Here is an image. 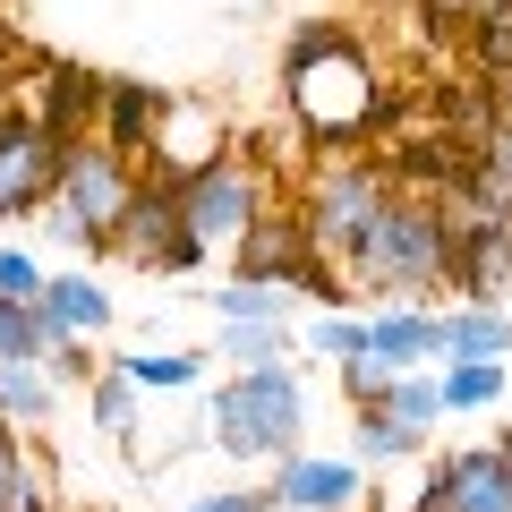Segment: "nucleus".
Returning <instances> with one entry per match:
<instances>
[{
	"label": "nucleus",
	"instance_id": "f257e3e1",
	"mask_svg": "<svg viewBox=\"0 0 512 512\" xmlns=\"http://www.w3.org/2000/svg\"><path fill=\"white\" fill-rule=\"evenodd\" d=\"M282 77H291V120L308 146H350V137H376L384 120H393V94H384L376 60H367V43L350 35L342 18H308L291 35V52H282Z\"/></svg>",
	"mask_w": 512,
	"mask_h": 512
},
{
	"label": "nucleus",
	"instance_id": "f03ea898",
	"mask_svg": "<svg viewBox=\"0 0 512 512\" xmlns=\"http://www.w3.org/2000/svg\"><path fill=\"white\" fill-rule=\"evenodd\" d=\"M350 282H376V291L410 299V308H427V291H453V214H444V197L393 188L367 248L350 256Z\"/></svg>",
	"mask_w": 512,
	"mask_h": 512
},
{
	"label": "nucleus",
	"instance_id": "7ed1b4c3",
	"mask_svg": "<svg viewBox=\"0 0 512 512\" xmlns=\"http://www.w3.org/2000/svg\"><path fill=\"white\" fill-rule=\"evenodd\" d=\"M205 427H214V444L231 461H282L299 453V436H308V393H299V359H274V367H231L214 393V410H205Z\"/></svg>",
	"mask_w": 512,
	"mask_h": 512
},
{
	"label": "nucleus",
	"instance_id": "20e7f679",
	"mask_svg": "<svg viewBox=\"0 0 512 512\" xmlns=\"http://www.w3.org/2000/svg\"><path fill=\"white\" fill-rule=\"evenodd\" d=\"M137 197V163L120 146H103L94 128H77L69 146H60V171H52V197H43V231L60 248H103L111 222L128 214Z\"/></svg>",
	"mask_w": 512,
	"mask_h": 512
},
{
	"label": "nucleus",
	"instance_id": "39448f33",
	"mask_svg": "<svg viewBox=\"0 0 512 512\" xmlns=\"http://www.w3.org/2000/svg\"><path fill=\"white\" fill-rule=\"evenodd\" d=\"M393 205V171L367 163V154H325V163L299 180V222H308V248H325L350 274V256L367 248L376 214Z\"/></svg>",
	"mask_w": 512,
	"mask_h": 512
},
{
	"label": "nucleus",
	"instance_id": "423d86ee",
	"mask_svg": "<svg viewBox=\"0 0 512 512\" xmlns=\"http://www.w3.org/2000/svg\"><path fill=\"white\" fill-rule=\"evenodd\" d=\"M171 197H180V222L205 248H231V239L248 231V214L265 205V171L222 146V154H205V163H188L180 180H171Z\"/></svg>",
	"mask_w": 512,
	"mask_h": 512
},
{
	"label": "nucleus",
	"instance_id": "0eeeda50",
	"mask_svg": "<svg viewBox=\"0 0 512 512\" xmlns=\"http://www.w3.org/2000/svg\"><path fill=\"white\" fill-rule=\"evenodd\" d=\"M103 248L128 256V265H146V274H197L205 256H214V248L180 222V197H171L163 171H154V180H137V197H128V214L111 222Z\"/></svg>",
	"mask_w": 512,
	"mask_h": 512
},
{
	"label": "nucleus",
	"instance_id": "6e6552de",
	"mask_svg": "<svg viewBox=\"0 0 512 512\" xmlns=\"http://www.w3.org/2000/svg\"><path fill=\"white\" fill-rule=\"evenodd\" d=\"M60 137L52 120H35V111H0V222H26L43 214V197H52V171H60Z\"/></svg>",
	"mask_w": 512,
	"mask_h": 512
},
{
	"label": "nucleus",
	"instance_id": "1a4fd4ad",
	"mask_svg": "<svg viewBox=\"0 0 512 512\" xmlns=\"http://www.w3.org/2000/svg\"><path fill=\"white\" fill-rule=\"evenodd\" d=\"M419 504L427 512H512V461L495 444H453V453H436Z\"/></svg>",
	"mask_w": 512,
	"mask_h": 512
},
{
	"label": "nucleus",
	"instance_id": "9d476101",
	"mask_svg": "<svg viewBox=\"0 0 512 512\" xmlns=\"http://www.w3.org/2000/svg\"><path fill=\"white\" fill-rule=\"evenodd\" d=\"M265 495H274V512H359L367 504V470L350 453H282Z\"/></svg>",
	"mask_w": 512,
	"mask_h": 512
},
{
	"label": "nucleus",
	"instance_id": "9b49d317",
	"mask_svg": "<svg viewBox=\"0 0 512 512\" xmlns=\"http://www.w3.org/2000/svg\"><path fill=\"white\" fill-rule=\"evenodd\" d=\"M299 256H308V222H299V205H256L248 214V231L231 239V274H248V282H291L299 274Z\"/></svg>",
	"mask_w": 512,
	"mask_h": 512
},
{
	"label": "nucleus",
	"instance_id": "f8f14e48",
	"mask_svg": "<svg viewBox=\"0 0 512 512\" xmlns=\"http://www.w3.org/2000/svg\"><path fill=\"white\" fill-rule=\"evenodd\" d=\"M163 111H171V94H163V86H146V77H103V103H94V137H103V146H120L128 163H137V154L154 146Z\"/></svg>",
	"mask_w": 512,
	"mask_h": 512
},
{
	"label": "nucleus",
	"instance_id": "ddd939ff",
	"mask_svg": "<svg viewBox=\"0 0 512 512\" xmlns=\"http://www.w3.org/2000/svg\"><path fill=\"white\" fill-rule=\"evenodd\" d=\"M367 350L393 367H444V325L436 308H410V299H393V308L367 316Z\"/></svg>",
	"mask_w": 512,
	"mask_h": 512
},
{
	"label": "nucleus",
	"instance_id": "4468645a",
	"mask_svg": "<svg viewBox=\"0 0 512 512\" xmlns=\"http://www.w3.org/2000/svg\"><path fill=\"white\" fill-rule=\"evenodd\" d=\"M43 316H52L60 333H77V342H103L111 333V291L94 274H43V299H35Z\"/></svg>",
	"mask_w": 512,
	"mask_h": 512
},
{
	"label": "nucleus",
	"instance_id": "2eb2a0df",
	"mask_svg": "<svg viewBox=\"0 0 512 512\" xmlns=\"http://www.w3.org/2000/svg\"><path fill=\"white\" fill-rule=\"evenodd\" d=\"M444 325V359H512V316L504 299H461L453 316H436Z\"/></svg>",
	"mask_w": 512,
	"mask_h": 512
},
{
	"label": "nucleus",
	"instance_id": "dca6fc26",
	"mask_svg": "<svg viewBox=\"0 0 512 512\" xmlns=\"http://www.w3.org/2000/svg\"><path fill=\"white\" fill-rule=\"evenodd\" d=\"M427 453V427H402L384 402H359L350 410V461L359 470H384V461H419Z\"/></svg>",
	"mask_w": 512,
	"mask_h": 512
},
{
	"label": "nucleus",
	"instance_id": "f3484780",
	"mask_svg": "<svg viewBox=\"0 0 512 512\" xmlns=\"http://www.w3.org/2000/svg\"><path fill=\"white\" fill-rule=\"evenodd\" d=\"M214 299V316L222 325H291V282H248V274H231L222 291H205Z\"/></svg>",
	"mask_w": 512,
	"mask_h": 512
},
{
	"label": "nucleus",
	"instance_id": "a211bd4d",
	"mask_svg": "<svg viewBox=\"0 0 512 512\" xmlns=\"http://www.w3.org/2000/svg\"><path fill=\"white\" fill-rule=\"evenodd\" d=\"M52 410H60V384L43 376V367L0 359V419H9V427H43Z\"/></svg>",
	"mask_w": 512,
	"mask_h": 512
},
{
	"label": "nucleus",
	"instance_id": "6ab92c4d",
	"mask_svg": "<svg viewBox=\"0 0 512 512\" xmlns=\"http://www.w3.org/2000/svg\"><path fill=\"white\" fill-rule=\"evenodd\" d=\"M60 342V325L35 308V299H9L0 291V359H18V367H43V350Z\"/></svg>",
	"mask_w": 512,
	"mask_h": 512
},
{
	"label": "nucleus",
	"instance_id": "aec40b11",
	"mask_svg": "<svg viewBox=\"0 0 512 512\" xmlns=\"http://www.w3.org/2000/svg\"><path fill=\"white\" fill-rule=\"evenodd\" d=\"M444 410H504V359H444Z\"/></svg>",
	"mask_w": 512,
	"mask_h": 512
},
{
	"label": "nucleus",
	"instance_id": "412c9836",
	"mask_svg": "<svg viewBox=\"0 0 512 512\" xmlns=\"http://www.w3.org/2000/svg\"><path fill=\"white\" fill-rule=\"evenodd\" d=\"M137 402H146V393H137V384H128L111 359L86 376V410H94V427H103V436H120V444L137 436Z\"/></svg>",
	"mask_w": 512,
	"mask_h": 512
},
{
	"label": "nucleus",
	"instance_id": "4be33fe9",
	"mask_svg": "<svg viewBox=\"0 0 512 512\" xmlns=\"http://www.w3.org/2000/svg\"><path fill=\"white\" fill-rule=\"evenodd\" d=\"M111 367H120L137 393H188V384L205 376L197 350H137V359H111Z\"/></svg>",
	"mask_w": 512,
	"mask_h": 512
},
{
	"label": "nucleus",
	"instance_id": "5701e85b",
	"mask_svg": "<svg viewBox=\"0 0 512 512\" xmlns=\"http://www.w3.org/2000/svg\"><path fill=\"white\" fill-rule=\"evenodd\" d=\"M384 410L402 427H427L436 436V419H444V384H436V367H402V376L384 384Z\"/></svg>",
	"mask_w": 512,
	"mask_h": 512
},
{
	"label": "nucleus",
	"instance_id": "b1692460",
	"mask_svg": "<svg viewBox=\"0 0 512 512\" xmlns=\"http://www.w3.org/2000/svg\"><path fill=\"white\" fill-rule=\"evenodd\" d=\"M470 43L495 77H512V0H478L470 9Z\"/></svg>",
	"mask_w": 512,
	"mask_h": 512
},
{
	"label": "nucleus",
	"instance_id": "393cba45",
	"mask_svg": "<svg viewBox=\"0 0 512 512\" xmlns=\"http://www.w3.org/2000/svg\"><path fill=\"white\" fill-rule=\"evenodd\" d=\"M291 350V325H222V359L231 367H274Z\"/></svg>",
	"mask_w": 512,
	"mask_h": 512
},
{
	"label": "nucleus",
	"instance_id": "a878e982",
	"mask_svg": "<svg viewBox=\"0 0 512 512\" xmlns=\"http://www.w3.org/2000/svg\"><path fill=\"white\" fill-rule=\"evenodd\" d=\"M308 350H316V359H359V350H367V316L325 308V316L308 325Z\"/></svg>",
	"mask_w": 512,
	"mask_h": 512
},
{
	"label": "nucleus",
	"instance_id": "bb28decb",
	"mask_svg": "<svg viewBox=\"0 0 512 512\" xmlns=\"http://www.w3.org/2000/svg\"><path fill=\"white\" fill-rule=\"evenodd\" d=\"M333 376H342V402L359 410V402H384V384L402 376L393 359H376V350H359V359H333Z\"/></svg>",
	"mask_w": 512,
	"mask_h": 512
},
{
	"label": "nucleus",
	"instance_id": "cd10ccee",
	"mask_svg": "<svg viewBox=\"0 0 512 512\" xmlns=\"http://www.w3.org/2000/svg\"><path fill=\"white\" fill-rule=\"evenodd\" d=\"M0 512H52V478H43V461L26 453L18 461V478L0 487Z\"/></svg>",
	"mask_w": 512,
	"mask_h": 512
},
{
	"label": "nucleus",
	"instance_id": "c85d7f7f",
	"mask_svg": "<svg viewBox=\"0 0 512 512\" xmlns=\"http://www.w3.org/2000/svg\"><path fill=\"white\" fill-rule=\"evenodd\" d=\"M94 367H103V359H94V342H77V333H60V342L43 350V376H52V384H86Z\"/></svg>",
	"mask_w": 512,
	"mask_h": 512
},
{
	"label": "nucleus",
	"instance_id": "c756f323",
	"mask_svg": "<svg viewBox=\"0 0 512 512\" xmlns=\"http://www.w3.org/2000/svg\"><path fill=\"white\" fill-rule=\"evenodd\" d=\"M0 291L9 299H43V265L26 248H0Z\"/></svg>",
	"mask_w": 512,
	"mask_h": 512
},
{
	"label": "nucleus",
	"instance_id": "7c9ffc66",
	"mask_svg": "<svg viewBox=\"0 0 512 512\" xmlns=\"http://www.w3.org/2000/svg\"><path fill=\"white\" fill-rule=\"evenodd\" d=\"M188 512H274V495L265 487H214V495H197Z\"/></svg>",
	"mask_w": 512,
	"mask_h": 512
},
{
	"label": "nucleus",
	"instance_id": "2f4dec72",
	"mask_svg": "<svg viewBox=\"0 0 512 512\" xmlns=\"http://www.w3.org/2000/svg\"><path fill=\"white\" fill-rule=\"evenodd\" d=\"M35 453V444H26V427H9L0 419V487H9V478H18V461Z\"/></svg>",
	"mask_w": 512,
	"mask_h": 512
},
{
	"label": "nucleus",
	"instance_id": "473e14b6",
	"mask_svg": "<svg viewBox=\"0 0 512 512\" xmlns=\"http://www.w3.org/2000/svg\"><path fill=\"white\" fill-rule=\"evenodd\" d=\"M495 453H504V461H512V427H504V436H495Z\"/></svg>",
	"mask_w": 512,
	"mask_h": 512
},
{
	"label": "nucleus",
	"instance_id": "72a5a7b5",
	"mask_svg": "<svg viewBox=\"0 0 512 512\" xmlns=\"http://www.w3.org/2000/svg\"><path fill=\"white\" fill-rule=\"evenodd\" d=\"M504 239H512V197H504Z\"/></svg>",
	"mask_w": 512,
	"mask_h": 512
},
{
	"label": "nucleus",
	"instance_id": "f704fd0d",
	"mask_svg": "<svg viewBox=\"0 0 512 512\" xmlns=\"http://www.w3.org/2000/svg\"><path fill=\"white\" fill-rule=\"evenodd\" d=\"M410 512H427V504H419V495H410Z\"/></svg>",
	"mask_w": 512,
	"mask_h": 512
}]
</instances>
